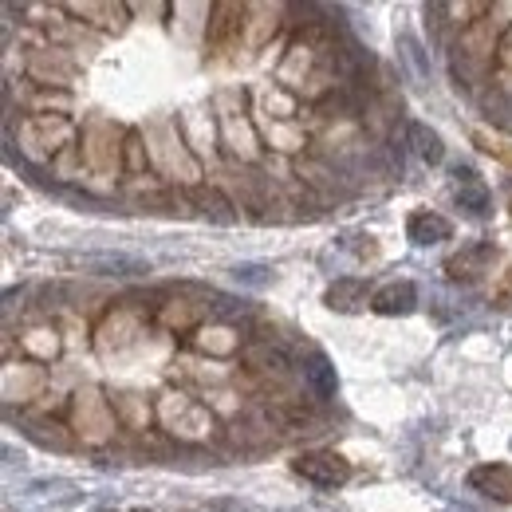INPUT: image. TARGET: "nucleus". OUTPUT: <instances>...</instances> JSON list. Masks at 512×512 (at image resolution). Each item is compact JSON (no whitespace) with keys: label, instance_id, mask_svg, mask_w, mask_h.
I'll return each mask as SVG.
<instances>
[{"label":"nucleus","instance_id":"f257e3e1","mask_svg":"<svg viewBox=\"0 0 512 512\" xmlns=\"http://www.w3.org/2000/svg\"><path fill=\"white\" fill-rule=\"evenodd\" d=\"M292 469H296L304 481L323 485V489H335V485H343V481L351 477V465H347L339 453H300V457L292 461Z\"/></svg>","mask_w":512,"mask_h":512},{"label":"nucleus","instance_id":"f03ea898","mask_svg":"<svg viewBox=\"0 0 512 512\" xmlns=\"http://www.w3.org/2000/svg\"><path fill=\"white\" fill-rule=\"evenodd\" d=\"M75 264L83 272H95V276H142V272H150L146 260L127 253H83L75 256Z\"/></svg>","mask_w":512,"mask_h":512},{"label":"nucleus","instance_id":"7ed1b4c3","mask_svg":"<svg viewBox=\"0 0 512 512\" xmlns=\"http://www.w3.org/2000/svg\"><path fill=\"white\" fill-rule=\"evenodd\" d=\"M414 304H418V288H414L410 280L386 284L383 292L375 296V312H379V316H410Z\"/></svg>","mask_w":512,"mask_h":512},{"label":"nucleus","instance_id":"20e7f679","mask_svg":"<svg viewBox=\"0 0 512 512\" xmlns=\"http://www.w3.org/2000/svg\"><path fill=\"white\" fill-rule=\"evenodd\" d=\"M446 237H449L446 217H434V213H414V217H410V241H414L418 249H430V245H438V241H446Z\"/></svg>","mask_w":512,"mask_h":512},{"label":"nucleus","instance_id":"39448f33","mask_svg":"<svg viewBox=\"0 0 512 512\" xmlns=\"http://www.w3.org/2000/svg\"><path fill=\"white\" fill-rule=\"evenodd\" d=\"M410 142H414V154L426 162V166H438L446 158V146H442V134L430 130L426 123H410Z\"/></svg>","mask_w":512,"mask_h":512},{"label":"nucleus","instance_id":"423d86ee","mask_svg":"<svg viewBox=\"0 0 512 512\" xmlns=\"http://www.w3.org/2000/svg\"><path fill=\"white\" fill-rule=\"evenodd\" d=\"M457 178H461V186H457V205L469 209V213H485V209H489V193L473 178V170H457Z\"/></svg>","mask_w":512,"mask_h":512},{"label":"nucleus","instance_id":"0eeeda50","mask_svg":"<svg viewBox=\"0 0 512 512\" xmlns=\"http://www.w3.org/2000/svg\"><path fill=\"white\" fill-rule=\"evenodd\" d=\"M304 379L312 383V390H316L320 398H331V394H335V386H339L335 383V367H331L323 355H312V359L304 363Z\"/></svg>","mask_w":512,"mask_h":512},{"label":"nucleus","instance_id":"6e6552de","mask_svg":"<svg viewBox=\"0 0 512 512\" xmlns=\"http://www.w3.org/2000/svg\"><path fill=\"white\" fill-rule=\"evenodd\" d=\"M469 485L473 489H493V485H501V493H505V501H512V469H505V465H497V469H477L473 477H469Z\"/></svg>","mask_w":512,"mask_h":512},{"label":"nucleus","instance_id":"1a4fd4ad","mask_svg":"<svg viewBox=\"0 0 512 512\" xmlns=\"http://www.w3.org/2000/svg\"><path fill=\"white\" fill-rule=\"evenodd\" d=\"M233 280L237 284H249V288H264L268 284V268L264 264H233Z\"/></svg>","mask_w":512,"mask_h":512},{"label":"nucleus","instance_id":"9d476101","mask_svg":"<svg viewBox=\"0 0 512 512\" xmlns=\"http://www.w3.org/2000/svg\"><path fill=\"white\" fill-rule=\"evenodd\" d=\"M402 44H406V60L414 64V71H418V79H426V75H430V67H426V60H422V48H418V40H414V36H406Z\"/></svg>","mask_w":512,"mask_h":512},{"label":"nucleus","instance_id":"9b49d317","mask_svg":"<svg viewBox=\"0 0 512 512\" xmlns=\"http://www.w3.org/2000/svg\"><path fill=\"white\" fill-rule=\"evenodd\" d=\"M205 512H249V509H245L241 501H213Z\"/></svg>","mask_w":512,"mask_h":512}]
</instances>
